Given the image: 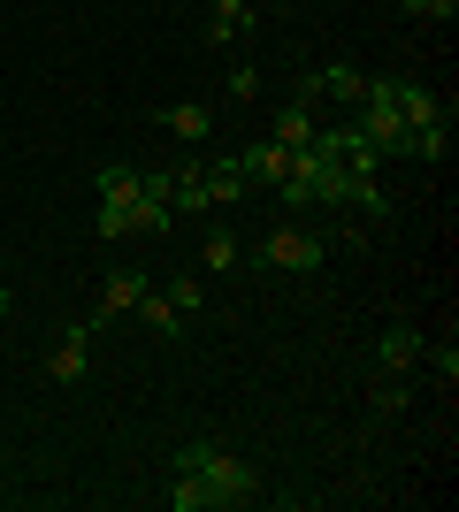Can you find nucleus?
Masks as SVG:
<instances>
[{
    "label": "nucleus",
    "mask_w": 459,
    "mask_h": 512,
    "mask_svg": "<svg viewBox=\"0 0 459 512\" xmlns=\"http://www.w3.org/2000/svg\"><path fill=\"white\" fill-rule=\"evenodd\" d=\"M253 497H261V467L245 451H230L222 436L176 444V490H169L176 512H230V505H253Z\"/></svg>",
    "instance_id": "1"
},
{
    "label": "nucleus",
    "mask_w": 459,
    "mask_h": 512,
    "mask_svg": "<svg viewBox=\"0 0 459 512\" xmlns=\"http://www.w3.org/2000/svg\"><path fill=\"white\" fill-rule=\"evenodd\" d=\"M322 253H329V245L314 230H299V222H284L276 237H261V260H268V268H284V276H314Z\"/></svg>",
    "instance_id": "2"
},
{
    "label": "nucleus",
    "mask_w": 459,
    "mask_h": 512,
    "mask_svg": "<svg viewBox=\"0 0 459 512\" xmlns=\"http://www.w3.org/2000/svg\"><path fill=\"white\" fill-rule=\"evenodd\" d=\"M85 360H92V321H77V329H62V337H54L46 375H54V383H85Z\"/></svg>",
    "instance_id": "3"
},
{
    "label": "nucleus",
    "mask_w": 459,
    "mask_h": 512,
    "mask_svg": "<svg viewBox=\"0 0 459 512\" xmlns=\"http://www.w3.org/2000/svg\"><path fill=\"white\" fill-rule=\"evenodd\" d=\"M238 169H245V184H268V192H276V184L291 176V146H276V138H253V146L238 153Z\"/></svg>",
    "instance_id": "4"
},
{
    "label": "nucleus",
    "mask_w": 459,
    "mask_h": 512,
    "mask_svg": "<svg viewBox=\"0 0 459 512\" xmlns=\"http://www.w3.org/2000/svg\"><path fill=\"white\" fill-rule=\"evenodd\" d=\"M421 352H429V344H421L414 321H391V329H383V344H375V367H383V375H406Z\"/></svg>",
    "instance_id": "5"
},
{
    "label": "nucleus",
    "mask_w": 459,
    "mask_h": 512,
    "mask_svg": "<svg viewBox=\"0 0 459 512\" xmlns=\"http://www.w3.org/2000/svg\"><path fill=\"white\" fill-rule=\"evenodd\" d=\"M138 291H153V283L138 276V268H108V283H100V306H92V329H100L108 314H131V306H138Z\"/></svg>",
    "instance_id": "6"
},
{
    "label": "nucleus",
    "mask_w": 459,
    "mask_h": 512,
    "mask_svg": "<svg viewBox=\"0 0 459 512\" xmlns=\"http://www.w3.org/2000/svg\"><path fill=\"white\" fill-rule=\"evenodd\" d=\"M398 115H406V130H429V123H444V100L421 77H398Z\"/></svg>",
    "instance_id": "7"
},
{
    "label": "nucleus",
    "mask_w": 459,
    "mask_h": 512,
    "mask_svg": "<svg viewBox=\"0 0 459 512\" xmlns=\"http://www.w3.org/2000/svg\"><path fill=\"white\" fill-rule=\"evenodd\" d=\"M253 0H215V23H207V39L215 46H238V39H253Z\"/></svg>",
    "instance_id": "8"
},
{
    "label": "nucleus",
    "mask_w": 459,
    "mask_h": 512,
    "mask_svg": "<svg viewBox=\"0 0 459 512\" xmlns=\"http://www.w3.org/2000/svg\"><path fill=\"white\" fill-rule=\"evenodd\" d=\"M314 92H329V100L360 107V92H368V69H352V62H322V69H314Z\"/></svg>",
    "instance_id": "9"
},
{
    "label": "nucleus",
    "mask_w": 459,
    "mask_h": 512,
    "mask_svg": "<svg viewBox=\"0 0 459 512\" xmlns=\"http://www.w3.org/2000/svg\"><path fill=\"white\" fill-rule=\"evenodd\" d=\"M176 176V214H215V192H207V169L199 161H184V169H169Z\"/></svg>",
    "instance_id": "10"
},
{
    "label": "nucleus",
    "mask_w": 459,
    "mask_h": 512,
    "mask_svg": "<svg viewBox=\"0 0 459 512\" xmlns=\"http://www.w3.org/2000/svg\"><path fill=\"white\" fill-rule=\"evenodd\" d=\"M207 123H215V115H207L199 100H176V107H161V130H169V138H184V146H199V138H207Z\"/></svg>",
    "instance_id": "11"
},
{
    "label": "nucleus",
    "mask_w": 459,
    "mask_h": 512,
    "mask_svg": "<svg viewBox=\"0 0 459 512\" xmlns=\"http://www.w3.org/2000/svg\"><path fill=\"white\" fill-rule=\"evenodd\" d=\"M314 130H322V123H314V107L291 100L284 115H276V130H268V138H276V146H314Z\"/></svg>",
    "instance_id": "12"
},
{
    "label": "nucleus",
    "mask_w": 459,
    "mask_h": 512,
    "mask_svg": "<svg viewBox=\"0 0 459 512\" xmlns=\"http://www.w3.org/2000/svg\"><path fill=\"white\" fill-rule=\"evenodd\" d=\"M138 321H146L153 337H176V329H184V314L169 306V291H138Z\"/></svg>",
    "instance_id": "13"
},
{
    "label": "nucleus",
    "mask_w": 459,
    "mask_h": 512,
    "mask_svg": "<svg viewBox=\"0 0 459 512\" xmlns=\"http://www.w3.org/2000/svg\"><path fill=\"white\" fill-rule=\"evenodd\" d=\"M207 192H215V207H230V199H245V192H253V184H245V169H238V153L207 169Z\"/></svg>",
    "instance_id": "14"
},
{
    "label": "nucleus",
    "mask_w": 459,
    "mask_h": 512,
    "mask_svg": "<svg viewBox=\"0 0 459 512\" xmlns=\"http://www.w3.org/2000/svg\"><path fill=\"white\" fill-rule=\"evenodd\" d=\"M238 245H245V237L215 222V230H207V268H215V276H222V268H238Z\"/></svg>",
    "instance_id": "15"
},
{
    "label": "nucleus",
    "mask_w": 459,
    "mask_h": 512,
    "mask_svg": "<svg viewBox=\"0 0 459 512\" xmlns=\"http://www.w3.org/2000/svg\"><path fill=\"white\" fill-rule=\"evenodd\" d=\"M375 413H383V421L406 413V383H398V375H375Z\"/></svg>",
    "instance_id": "16"
},
{
    "label": "nucleus",
    "mask_w": 459,
    "mask_h": 512,
    "mask_svg": "<svg viewBox=\"0 0 459 512\" xmlns=\"http://www.w3.org/2000/svg\"><path fill=\"white\" fill-rule=\"evenodd\" d=\"M429 367H437V383L452 390V383H459V344H437V352H429Z\"/></svg>",
    "instance_id": "17"
},
{
    "label": "nucleus",
    "mask_w": 459,
    "mask_h": 512,
    "mask_svg": "<svg viewBox=\"0 0 459 512\" xmlns=\"http://www.w3.org/2000/svg\"><path fill=\"white\" fill-rule=\"evenodd\" d=\"M253 92H261V69L238 62V69H230V100H253Z\"/></svg>",
    "instance_id": "18"
},
{
    "label": "nucleus",
    "mask_w": 459,
    "mask_h": 512,
    "mask_svg": "<svg viewBox=\"0 0 459 512\" xmlns=\"http://www.w3.org/2000/svg\"><path fill=\"white\" fill-rule=\"evenodd\" d=\"M169 306H176V314H192V306H199V276H176L169 283Z\"/></svg>",
    "instance_id": "19"
},
{
    "label": "nucleus",
    "mask_w": 459,
    "mask_h": 512,
    "mask_svg": "<svg viewBox=\"0 0 459 512\" xmlns=\"http://www.w3.org/2000/svg\"><path fill=\"white\" fill-rule=\"evenodd\" d=\"M406 8H414V16H429V23H452V16H459V0H406Z\"/></svg>",
    "instance_id": "20"
},
{
    "label": "nucleus",
    "mask_w": 459,
    "mask_h": 512,
    "mask_svg": "<svg viewBox=\"0 0 459 512\" xmlns=\"http://www.w3.org/2000/svg\"><path fill=\"white\" fill-rule=\"evenodd\" d=\"M8 306H16V299H8V283H0V321H8Z\"/></svg>",
    "instance_id": "21"
}]
</instances>
